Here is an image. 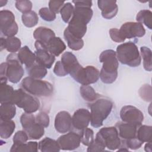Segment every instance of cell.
<instances>
[{"mask_svg": "<svg viewBox=\"0 0 152 152\" xmlns=\"http://www.w3.org/2000/svg\"><path fill=\"white\" fill-rule=\"evenodd\" d=\"M99 61L103 63L100 72V78L106 84H112L118 77V60L116 52L112 49L103 51L99 56Z\"/></svg>", "mask_w": 152, "mask_h": 152, "instance_id": "1", "label": "cell"}, {"mask_svg": "<svg viewBox=\"0 0 152 152\" xmlns=\"http://www.w3.org/2000/svg\"><path fill=\"white\" fill-rule=\"evenodd\" d=\"M90 123L94 128H99L103 125V121L110 115L112 107V102L104 98H100L91 103Z\"/></svg>", "mask_w": 152, "mask_h": 152, "instance_id": "2", "label": "cell"}, {"mask_svg": "<svg viewBox=\"0 0 152 152\" xmlns=\"http://www.w3.org/2000/svg\"><path fill=\"white\" fill-rule=\"evenodd\" d=\"M116 53L118 61L122 64L136 67L141 64V58L138 49L132 42H128L118 45Z\"/></svg>", "mask_w": 152, "mask_h": 152, "instance_id": "3", "label": "cell"}, {"mask_svg": "<svg viewBox=\"0 0 152 152\" xmlns=\"http://www.w3.org/2000/svg\"><path fill=\"white\" fill-rule=\"evenodd\" d=\"M21 86L29 94L38 97H49L52 94L53 91V86L50 83L30 77L24 78Z\"/></svg>", "mask_w": 152, "mask_h": 152, "instance_id": "4", "label": "cell"}, {"mask_svg": "<svg viewBox=\"0 0 152 152\" xmlns=\"http://www.w3.org/2000/svg\"><path fill=\"white\" fill-rule=\"evenodd\" d=\"M11 103L29 113L36 112L40 106L39 100L34 96L29 94L23 88L14 90Z\"/></svg>", "mask_w": 152, "mask_h": 152, "instance_id": "5", "label": "cell"}, {"mask_svg": "<svg viewBox=\"0 0 152 152\" xmlns=\"http://www.w3.org/2000/svg\"><path fill=\"white\" fill-rule=\"evenodd\" d=\"M94 140L110 150L118 149L122 142L115 126L101 128L97 133Z\"/></svg>", "mask_w": 152, "mask_h": 152, "instance_id": "6", "label": "cell"}, {"mask_svg": "<svg viewBox=\"0 0 152 152\" xmlns=\"http://www.w3.org/2000/svg\"><path fill=\"white\" fill-rule=\"evenodd\" d=\"M22 64L15 53L7 56L5 62V77L12 83H18L24 74Z\"/></svg>", "mask_w": 152, "mask_h": 152, "instance_id": "7", "label": "cell"}, {"mask_svg": "<svg viewBox=\"0 0 152 152\" xmlns=\"http://www.w3.org/2000/svg\"><path fill=\"white\" fill-rule=\"evenodd\" d=\"M20 122L29 139L39 140L44 135V127L36 122V118L32 113H23L20 117Z\"/></svg>", "mask_w": 152, "mask_h": 152, "instance_id": "8", "label": "cell"}, {"mask_svg": "<svg viewBox=\"0 0 152 152\" xmlns=\"http://www.w3.org/2000/svg\"><path fill=\"white\" fill-rule=\"evenodd\" d=\"M0 30L1 33L7 37H14L17 33L18 25L11 11L5 10L0 11Z\"/></svg>", "mask_w": 152, "mask_h": 152, "instance_id": "9", "label": "cell"}, {"mask_svg": "<svg viewBox=\"0 0 152 152\" xmlns=\"http://www.w3.org/2000/svg\"><path fill=\"white\" fill-rule=\"evenodd\" d=\"M120 117L122 121L138 126L141 125L144 120L142 112L132 105L123 106L120 111Z\"/></svg>", "mask_w": 152, "mask_h": 152, "instance_id": "10", "label": "cell"}, {"mask_svg": "<svg viewBox=\"0 0 152 152\" xmlns=\"http://www.w3.org/2000/svg\"><path fill=\"white\" fill-rule=\"evenodd\" d=\"M57 142L62 150H74L77 148L81 143V135L79 132L70 131L60 136Z\"/></svg>", "mask_w": 152, "mask_h": 152, "instance_id": "11", "label": "cell"}, {"mask_svg": "<svg viewBox=\"0 0 152 152\" xmlns=\"http://www.w3.org/2000/svg\"><path fill=\"white\" fill-rule=\"evenodd\" d=\"M124 39L141 37L144 36L145 30L142 24L138 22H126L123 24L119 30Z\"/></svg>", "mask_w": 152, "mask_h": 152, "instance_id": "12", "label": "cell"}, {"mask_svg": "<svg viewBox=\"0 0 152 152\" xmlns=\"http://www.w3.org/2000/svg\"><path fill=\"white\" fill-rule=\"evenodd\" d=\"M61 62L66 72L74 80L83 68L78 62L76 56L70 52H64L61 56Z\"/></svg>", "mask_w": 152, "mask_h": 152, "instance_id": "13", "label": "cell"}, {"mask_svg": "<svg viewBox=\"0 0 152 152\" xmlns=\"http://www.w3.org/2000/svg\"><path fill=\"white\" fill-rule=\"evenodd\" d=\"M34 46L36 49L34 53L36 55V62L46 68H50L55 62V56L38 41L36 40L35 42Z\"/></svg>", "mask_w": 152, "mask_h": 152, "instance_id": "14", "label": "cell"}, {"mask_svg": "<svg viewBox=\"0 0 152 152\" xmlns=\"http://www.w3.org/2000/svg\"><path fill=\"white\" fill-rule=\"evenodd\" d=\"M100 77L99 71L93 66L83 68L75 80L82 85H90L97 81Z\"/></svg>", "mask_w": 152, "mask_h": 152, "instance_id": "15", "label": "cell"}, {"mask_svg": "<svg viewBox=\"0 0 152 152\" xmlns=\"http://www.w3.org/2000/svg\"><path fill=\"white\" fill-rule=\"evenodd\" d=\"M90 122V112L88 110L81 108L77 110L72 117V128L80 132L87 128Z\"/></svg>", "mask_w": 152, "mask_h": 152, "instance_id": "16", "label": "cell"}, {"mask_svg": "<svg viewBox=\"0 0 152 152\" xmlns=\"http://www.w3.org/2000/svg\"><path fill=\"white\" fill-rule=\"evenodd\" d=\"M54 126L55 129L59 133L64 134L72 128V117L66 111H60L55 118Z\"/></svg>", "mask_w": 152, "mask_h": 152, "instance_id": "17", "label": "cell"}, {"mask_svg": "<svg viewBox=\"0 0 152 152\" xmlns=\"http://www.w3.org/2000/svg\"><path fill=\"white\" fill-rule=\"evenodd\" d=\"M115 127L118 130L119 136L121 140L124 141L137 138L138 125L122 121L117 122L115 125Z\"/></svg>", "mask_w": 152, "mask_h": 152, "instance_id": "18", "label": "cell"}, {"mask_svg": "<svg viewBox=\"0 0 152 152\" xmlns=\"http://www.w3.org/2000/svg\"><path fill=\"white\" fill-rule=\"evenodd\" d=\"M97 5L101 10L102 17L106 19H112L118 13V7L116 1L99 0Z\"/></svg>", "mask_w": 152, "mask_h": 152, "instance_id": "19", "label": "cell"}, {"mask_svg": "<svg viewBox=\"0 0 152 152\" xmlns=\"http://www.w3.org/2000/svg\"><path fill=\"white\" fill-rule=\"evenodd\" d=\"M34 39L40 42L45 48L48 42L55 37L54 31L49 28L46 27H39L33 32Z\"/></svg>", "mask_w": 152, "mask_h": 152, "instance_id": "20", "label": "cell"}, {"mask_svg": "<svg viewBox=\"0 0 152 152\" xmlns=\"http://www.w3.org/2000/svg\"><path fill=\"white\" fill-rule=\"evenodd\" d=\"M18 58L22 64H24L26 69L30 68L36 62V55L27 46H24L19 50Z\"/></svg>", "mask_w": 152, "mask_h": 152, "instance_id": "21", "label": "cell"}, {"mask_svg": "<svg viewBox=\"0 0 152 152\" xmlns=\"http://www.w3.org/2000/svg\"><path fill=\"white\" fill-rule=\"evenodd\" d=\"M46 49L54 56H58L66 49V45L59 37L52 38L46 45Z\"/></svg>", "mask_w": 152, "mask_h": 152, "instance_id": "22", "label": "cell"}, {"mask_svg": "<svg viewBox=\"0 0 152 152\" xmlns=\"http://www.w3.org/2000/svg\"><path fill=\"white\" fill-rule=\"evenodd\" d=\"M64 37L66 41L68 47L73 50H79L84 46V41L82 39H79L72 34L67 28L64 31Z\"/></svg>", "mask_w": 152, "mask_h": 152, "instance_id": "23", "label": "cell"}, {"mask_svg": "<svg viewBox=\"0 0 152 152\" xmlns=\"http://www.w3.org/2000/svg\"><path fill=\"white\" fill-rule=\"evenodd\" d=\"M38 148L42 152L59 151L60 147L57 141L49 137H46L38 143Z\"/></svg>", "mask_w": 152, "mask_h": 152, "instance_id": "24", "label": "cell"}, {"mask_svg": "<svg viewBox=\"0 0 152 152\" xmlns=\"http://www.w3.org/2000/svg\"><path fill=\"white\" fill-rule=\"evenodd\" d=\"M15 124L11 119L4 120L0 119V136L3 139H8L14 132Z\"/></svg>", "mask_w": 152, "mask_h": 152, "instance_id": "25", "label": "cell"}, {"mask_svg": "<svg viewBox=\"0 0 152 152\" xmlns=\"http://www.w3.org/2000/svg\"><path fill=\"white\" fill-rule=\"evenodd\" d=\"M16 114V107L12 103H1L0 119L9 120L12 119Z\"/></svg>", "mask_w": 152, "mask_h": 152, "instance_id": "26", "label": "cell"}, {"mask_svg": "<svg viewBox=\"0 0 152 152\" xmlns=\"http://www.w3.org/2000/svg\"><path fill=\"white\" fill-rule=\"evenodd\" d=\"M136 137L143 143L145 142H151L152 126L145 125H140L137 128Z\"/></svg>", "mask_w": 152, "mask_h": 152, "instance_id": "27", "label": "cell"}, {"mask_svg": "<svg viewBox=\"0 0 152 152\" xmlns=\"http://www.w3.org/2000/svg\"><path fill=\"white\" fill-rule=\"evenodd\" d=\"M38 143L36 141H30L27 143L20 144H13L10 149L11 152H37L38 151Z\"/></svg>", "mask_w": 152, "mask_h": 152, "instance_id": "28", "label": "cell"}, {"mask_svg": "<svg viewBox=\"0 0 152 152\" xmlns=\"http://www.w3.org/2000/svg\"><path fill=\"white\" fill-rule=\"evenodd\" d=\"M80 93L83 99L90 103L95 101L99 96L94 89L89 85H82L80 88Z\"/></svg>", "mask_w": 152, "mask_h": 152, "instance_id": "29", "label": "cell"}, {"mask_svg": "<svg viewBox=\"0 0 152 152\" xmlns=\"http://www.w3.org/2000/svg\"><path fill=\"white\" fill-rule=\"evenodd\" d=\"M27 71L29 77L36 79H42L48 73L47 68L37 64L36 62L30 68H27Z\"/></svg>", "mask_w": 152, "mask_h": 152, "instance_id": "30", "label": "cell"}, {"mask_svg": "<svg viewBox=\"0 0 152 152\" xmlns=\"http://www.w3.org/2000/svg\"><path fill=\"white\" fill-rule=\"evenodd\" d=\"M14 92V90L10 85L7 83H1L0 87V102L11 103L12 97Z\"/></svg>", "mask_w": 152, "mask_h": 152, "instance_id": "31", "label": "cell"}, {"mask_svg": "<svg viewBox=\"0 0 152 152\" xmlns=\"http://www.w3.org/2000/svg\"><path fill=\"white\" fill-rule=\"evenodd\" d=\"M136 20L137 22L145 24L149 29H152V12L150 10L140 11L137 14Z\"/></svg>", "mask_w": 152, "mask_h": 152, "instance_id": "32", "label": "cell"}, {"mask_svg": "<svg viewBox=\"0 0 152 152\" xmlns=\"http://www.w3.org/2000/svg\"><path fill=\"white\" fill-rule=\"evenodd\" d=\"M21 20L26 27L30 28L37 25L39 21V17L36 12L31 11L28 12L23 14Z\"/></svg>", "mask_w": 152, "mask_h": 152, "instance_id": "33", "label": "cell"}, {"mask_svg": "<svg viewBox=\"0 0 152 152\" xmlns=\"http://www.w3.org/2000/svg\"><path fill=\"white\" fill-rule=\"evenodd\" d=\"M141 55L143 59V66L145 70L147 71H151V50L150 48L146 46H141L140 48Z\"/></svg>", "mask_w": 152, "mask_h": 152, "instance_id": "34", "label": "cell"}, {"mask_svg": "<svg viewBox=\"0 0 152 152\" xmlns=\"http://www.w3.org/2000/svg\"><path fill=\"white\" fill-rule=\"evenodd\" d=\"M21 40L14 36L5 39V49L11 53H15L21 49Z\"/></svg>", "mask_w": 152, "mask_h": 152, "instance_id": "35", "label": "cell"}, {"mask_svg": "<svg viewBox=\"0 0 152 152\" xmlns=\"http://www.w3.org/2000/svg\"><path fill=\"white\" fill-rule=\"evenodd\" d=\"M74 7L70 2H66L64 4L63 7L60 10V14L62 20L65 23H68L72 17L74 13Z\"/></svg>", "mask_w": 152, "mask_h": 152, "instance_id": "36", "label": "cell"}, {"mask_svg": "<svg viewBox=\"0 0 152 152\" xmlns=\"http://www.w3.org/2000/svg\"><path fill=\"white\" fill-rule=\"evenodd\" d=\"M81 135V142L86 146H89L94 141L93 131L88 128H86L79 132Z\"/></svg>", "mask_w": 152, "mask_h": 152, "instance_id": "37", "label": "cell"}, {"mask_svg": "<svg viewBox=\"0 0 152 152\" xmlns=\"http://www.w3.org/2000/svg\"><path fill=\"white\" fill-rule=\"evenodd\" d=\"M15 5L17 9L23 14L31 11L33 6L32 2L30 1L26 0L17 1L15 2Z\"/></svg>", "mask_w": 152, "mask_h": 152, "instance_id": "38", "label": "cell"}, {"mask_svg": "<svg viewBox=\"0 0 152 152\" xmlns=\"http://www.w3.org/2000/svg\"><path fill=\"white\" fill-rule=\"evenodd\" d=\"M121 146H124L128 149L131 150H137L140 148L141 145H142L143 142L140 141L137 138L129 139L127 140H121Z\"/></svg>", "mask_w": 152, "mask_h": 152, "instance_id": "39", "label": "cell"}, {"mask_svg": "<svg viewBox=\"0 0 152 152\" xmlns=\"http://www.w3.org/2000/svg\"><path fill=\"white\" fill-rule=\"evenodd\" d=\"M39 14L43 20L46 21H52L56 18V14L47 7L40 8Z\"/></svg>", "mask_w": 152, "mask_h": 152, "instance_id": "40", "label": "cell"}, {"mask_svg": "<svg viewBox=\"0 0 152 152\" xmlns=\"http://www.w3.org/2000/svg\"><path fill=\"white\" fill-rule=\"evenodd\" d=\"M140 97L145 101L151 102V87L148 84L142 86L139 90Z\"/></svg>", "mask_w": 152, "mask_h": 152, "instance_id": "41", "label": "cell"}, {"mask_svg": "<svg viewBox=\"0 0 152 152\" xmlns=\"http://www.w3.org/2000/svg\"><path fill=\"white\" fill-rule=\"evenodd\" d=\"M35 118L36 122L38 123L39 125H42L44 128H47L49 126L50 119L49 115L46 113L44 112H39L38 114L36 115Z\"/></svg>", "mask_w": 152, "mask_h": 152, "instance_id": "42", "label": "cell"}, {"mask_svg": "<svg viewBox=\"0 0 152 152\" xmlns=\"http://www.w3.org/2000/svg\"><path fill=\"white\" fill-rule=\"evenodd\" d=\"M28 137L27 133L23 131H18L14 135L12 141L14 144H20L25 143L28 140Z\"/></svg>", "mask_w": 152, "mask_h": 152, "instance_id": "43", "label": "cell"}, {"mask_svg": "<svg viewBox=\"0 0 152 152\" xmlns=\"http://www.w3.org/2000/svg\"><path fill=\"white\" fill-rule=\"evenodd\" d=\"M109 32L110 37L113 41L118 43L124 42L125 41V39L123 38L118 28H110Z\"/></svg>", "mask_w": 152, "mask_h": 152, "instance_id": "44", "label": "cell"}, {"mask_svg": "<svg viewBox=\"0 0 152 152\" xmlns=\"http://www.w3.org/2000/svg\"><path fill=\"white\" fill-rule=\"evenodd\" d=\"M54 74L59 77H64L68 74L61 61H57L53 68Z\"/></svg>", "mask_w": 152, "mask_h": 152, "instance_id": "45", "label": "cell"}, {"mask_svg": "<svg viewBox=\"0 0 152 152\" xmlns=\"http://www.w3.org/2000/svg\"><path fill=\"white\" fill-rule=\"evenodd\" d=\"M65 2L62 1H50L49 2V8L54 13L58 14L60 12L61 8L64 5Z\"/></svg>", "mask_w": 152, "mask_h": 152, "instance_id": "46", "label": "cell"}, {"mask_svg": "<svg viewBox=\"0 0 152 152\" xmlns=\"http://www.w3.org/2000/svg\"><path fill=\"white\" fill-rule=\"evenodd\" d=\"M105 147L100 144L99 142L94 140L93 142L88 146L87 151L88 152H93V151H103L105 150Z\"/></svg>", "mask_w": 152, "mask_h": 152, "instance_id": "47", "label": "cell"}, {"mask_svg": "<svg viewBox=\"0 0 152 152\" xmlns=\"http://www.w3.org/2000/svg\"><path fill=\"white\" fill-rule=\"evenodd\" d=\"M151 142H148L145 145L144 150L147 152H152V148H151Z\"/></svg>", "mask_w": 152, "mask_h": 152, "instance_id": "48", "label": "cell"}, {"mask_svg": "<svg viewBox=\"0 0 152 152\" xmlns=\"http://www.w3.org/2000/svg\"><path fill=\"white\" fill-rule=\"evenodd\" d=\"M0 43H1L0 50L2 51L3 49H5V39H4L3 37H1Z\"/></svg>", "mask_w": 152, "mask_h": 152, "instance_id": "49", "label": "cell"}, {"mask_svg": "<svg viewBox=\"0 0 152 152\" xmlns=\"http://www.w3.org/2000/svg\"><path fill=\"white\" fill-rule=\"evenodd\" d=\"M7 3V1H2V0H1V1H0V7H3L4 5H5V4Z\"/></svg>", "mask_w": 152, "mask_h": 152, "instance_id": "50", "label": "cell"}]
</instances>
